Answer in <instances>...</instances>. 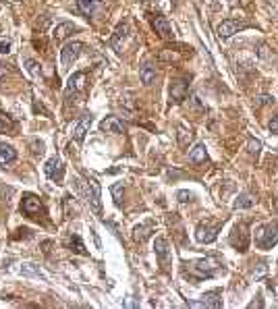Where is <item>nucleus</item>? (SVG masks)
<instances>
[{
  "label": "nucleus",
  "mask_w": 278,
  "mask_h": 309,
  "mask_svg": "<svg viewBox=\"0 0 278 309\" xmlns=\"http://www.w3.org/2000/svg\"><path fill=\"white\" fill-rule=\"evenodd\" d=\"M75 187L77 191L86 197V202L94 207L96 214H102V202H100V183L96 179H87V181H81V179H75Z\"/></svg>",
  "instance_id": "nucleus-1"
},
{
  "label": "nucleus",
  "mask_w": 278,
  "mask_h": 309,
  "mask_svg": "<svg viewBox=\"0 0 278 309\" xmlns=\"http://www.w3.org/2000/svg\"><path fill=\"white\" fill-rule=\"evenodd\" d=\"M278 243V222L261 224L256 230V245L260 249H272Z\"/></svg>",
  "instance_id": "nucleus-2"
},
{
  "label": "nucleus",
  "mask_w": 278,
  "mask_h": 309,
  "mask_svg": "<svg viewBox=\"0 0 278 309\" xmlns=\"http://www.w3.org/2000/svg\"><path fill=\"white\" fill-rule=\"evenodd\" d=\"M83 50V44L81 42H67L63 46V50H60V65H63V71H69L75 60L79 58V54Z\"/></svg>",
  "instance_id": "nucleus-3"
},
{
  "label": "nucleus",
  "mask_w": 278,
  "mask_h": 309,
  "mask_svg": "<svg viewBox=\"0 0 278 309\" xmlns=\"http://www.w3.org/2000/svg\"><path fill=\"white\" fill-rule=\"evenodd\" d=\"M218 270H220L218 261H214L210 258L197 259L195 264H191V272L195 274V276H199V278H212V276L218 274Z\"/></svg>",
  "instance_id": "nucleus-4"
},
{
  "label": "nucleus",
  "mask_w": 278,
  "mask_h": 309,
  "mask_svg": "<svg viewBox=\"0 0 278 309\" xmlns=\"http://www.w3.org/2000/svg\"><path fill=\"white\" fill-rule=\"evenodd\" d=\"M245 27H249V23L239 21V19H226L218 25V37L220 40H226V37L235 35L237 32H241V29H245Z\"/></svg>",
  "instance_id": "nucleus-5"
},
{
  "label": "nucleus",
  "mask_w": 278,
  "mask_h": 309,
  "mask_svg": "<svg viewBox=\"0 0 278 309\" xmlns=\"http://www.w3.org/2000/svg\"><path fill=\"white\" fill-rule=\"evenodd\" d=\"M218 230H220V224H208L202 222L195 230V239L197 243H214L216 237H218Z\"/></svg>",
  "instance_id": "nucleus-6"
},
{
  "label": "nucleus",
  "mask_w": 278,
  "mask_h": 309,
  "mask_svg": "<svg viewBox=\"0 0 278 309\" xmlns=\"http://www.w3.org/2000/svg\"><path fill=\"white\" fill-rule=\"evenodd\" d=\"M44 172H46V176H48L50 181H60V179H63V174H65L63 160H60L58 156H52L48 162H46Z\"/></svg>",
  "instance_id": "nucleus-7"
},
{
  "label": "nucleus",
  "mask_w": 278,
  "mask_h": 309,
  "mask_svg": "<svg viewBox=\"0 0 278 309\" xmlns=\"http://www.w3.org/2000/svg\"><path fill=\"white\" fill-rule=\"evenodd\" d=\"M91 120H94V117H91L89 112H86L79 120H77V125L73 127V139H75L77 143H83V139H86V133H87L89 127H91Z\"/></svg>",
  "instance_id": "nucleus-8"
},
{
  "label": "nucleus",
  "mask_w": 278,
  "mask_h": 309,
  "mask_svg": "<svg viewBox=\"0 0 278 309\" xmlns=\"http://www.w3.org/2000/svg\"><path fill=\"white\" fill-rule=\"evenodd\" d=\"M21 210L27 216H37L42 212V204L34 193H25V195H23V202H21Z\"/></svg>",
  "instance_id": "nucleus-9"
},
{
  "label": "nucleus",
  "mask_w": 278,
  "mask_h": 309,
  "mask_svg": "<svg viewBox=\"0 0 278 309\" xmlns=\"http://www.w3.org/2000/svg\"><path fill=\"white\" fill-rule=\"evenodd\" d=\"M100 131L104 133H117V135H122L127 131V127L122 125V120L117 119V117H106L102 122H100Z\"/></svg>",
  "instance_id": "nucleus-10"
},
{
  "label": "nucleus",
  "mask_w": 278,
  "mask_h": 309,
  "mask_svg": "<svg viewBox=\"0 0 278 309\" xmlns=\"http://www.w3.org/2000/svg\"><path fill=\"white\" fill-rule=\"evenodd\" d=\"M152 23H154V29H156V34H160V37H164V40H171V37L174 35L171 23H168L166 17H162V15H156Z\"/></svg>",
  "instance_id": "nucleus-11"
},
{
  "label": "nucleus",
  "mask_w": 278,
  "mask_h": 309,
  "mask_svg": "<svg viewBox=\"0 0 278 309\" xmlns=\"http://www.w3.org/2000/svg\"><path fill=\"white\" fill-rule=\"evenodd\" d=\"M83 87H86V73H75L69 77V83H67V96H75L79 94V91H83Z\"/></svg>",
  "instance_id": "nucleus-12"
},
{
  "label": "nucleus",
  "mask_w": 278,
  "mask_h": 309,
  "mask_svg": "<svg viewBox=\"0 0 278 309\" xmlns=\"http://www.w3.org/2000/svg\"><path fill=\"white\" fill-rule=\"evenodd\" d=\"M233 237H239V241H233V245L237 247L239 251H247V245H249V235H247V224H239L235 228ZM230 237V239H233Z\"/></svg>",
  "instance_id": "nucleus-13"
},
{
  "label": "nucleus",
  "mask_w": 278,
  "mask_h": 309,
  "mask_svg": "<svg viewBox=\"0 0 278 309\" xmlns=\"http://www.w3.org/2000/svg\"><path fill=\"white\" fill-rule=\"evenodd\" d=\"M17 160V150L11 143H0V166H9Z\"/></svg>",
  "instance_id": "nucleus-14"
},
{
  "label": "nucleus",
  "mask_w": 278,
  "mask_h": 309,
  "mask_svg": "<svg viewBox=\"0 0 278 309\" xmlns=\"http://www.w3.org/2000/svg\"><path fill=\"white\" fill-rule=\"evenodd\" d=\"M154 251H156V256H158V259H160V264H162V266H166V264H168V258H171V251H168V241H166V239L158 237V239H156V243H154Z\"/></svg>",
  "instance_id": "nucleus-15"
},
{
  "label": "nucleus",
  "mask_w": 278,
  "mask_h": 309,
  "mask_svg": "<svg viewBox=\"0 0 278 309\" xmlns=\"http://www.w3.org/2000/svg\"><path fill=\"white\" fill-rule=\"evenodd\" d=\"M187 89H189V81L187 79L174 81L173 87H171V98L174 100V102H181V100H185V96H187Z\"/></svg>",
  "instance_id": "nucleus-16"
},
{
  "label": "nucleus",
  "mask_w": 278,
  "mask_h": 309,
  "mask_svg": "<svg viewBox=\"0 0 278 309\" xmlns=\"http://www.w3.org/2000/svg\"><path fill=\"white\" fill-rule=\"evenodd\" d=\"M208 160V152H206V145L204 143H197L195 148L189 152V162L191 164H202V162Z\"/></svg>",
  "instance_id": "nucleus-17"
},
{
  "label": "nucleus",
  "mask_w": 278,
  "mask_h": 309,
  "mask_svg": "<svg viewBox=\"0 0 278 309\" xmlns=\"http://www.w3.org/2000/svg\"><path fill=\"white\" fill-rule=\"evenodd\" d=\"M152 230H154V224L152 222L139 224V226H135V230H133V239H135V241H139V243H143L145 239H150Z\"/></svg>",
  "instance_id": "nucleus-18"
},
{
  "label": "nucleus",
  "mask_w": 278,
  "mask_h": 309,
  "mask_svg": "<svg viewBox=\"0 0 278 309\" xmlns=\"http://www.w3.org/2000/svg\"><path fill=\"white\" fill-rule=\"evenodd\" d=\"M202 299H204V301H202L204 307H214V309H220V307H222L220 291H210V292H206Z\"/></svg>",
  "instance_id": "nucleus-19"
},
{
  "label": "nucleus",
  "mask_w": 278,
  "mask_h": 309,
  "mask_svg": "<svg viewBox=\"0 0 278 309\" xmlns=\"http://www.w3.org/2000/svg\"><path fill=\"white\" fill-rule=\"evenodd\" d=\"M73 32H77V27L73 25V23H60V25L54 29L52 35H54V40H56V42H63L65 37H67L69 34H73Z\"/></svg>",
  "instance_id": "nucleus-20"
},
{
  "label": "nucleus",
  "mask_w": 278,
  "mask_h": 309,
  "mask_svg": "<svg viewBox=\"0 0 278 309\" xmlns=\"http://www.w3.org/2000/svg\"><path fill=\"white\" fill-rule=\"evenodd\" d=\"M139 79H141L143 86H150V83L156 79V67L152 65H143L141 69H139Z\"/></svg>",
  "instance_id": "nucleus-21"
},
{
  "label": "nucleus",
  "mask_w": 278,
  "mask_h": 309,
  "mask_svg": "<svg viewBox=\"0 0 278 309\" xmlns=\"http://www.w3.org/2000/svg\"><path fill=\"white\" fill-rule=\"evenodd\" d=\"M102 2H106V0H77V6H79V11H81V13L91 15V13H94Z\"/></svg>",
  "instance_id": "nucleus-22"
},
{
  "label": "nucleus",
  "mask_w": 278,
  "mask_h": 309,
  "mask_svg": "<svg viewBox=\"0 0 278 309\" xmlns=\"http://www.w3.org/2000/svg\"><path fill=\"white\" fill-rule=\"evenodd\" d=\"M127 23H121V25L117 27V32H114V35H112V40H110V44H112V48L117 50V52H121V37L125 40V35H127Z\"/></svg>",
  "instance_id": "nucleus-23"
},
{
  "label": "nucleus",
  "mask_w": 278,
  "mask_h": 309,
  "mask_svg": "<svg viewBox=\"0 0 278 309\" xmlns=\"http://www.w3.org/2000/svg\"><path fill=\"white\" fill-rule=\"evenodd\" d=\"M69 245H71V249H73V251L81 253V256H87V251H86V247H83L79 235H73L71 239H69Z\"/></svg>",
  "instance_id": "nucleus-24"
},
{
  "label": "nucleus",
  "mask_w": 278,
  "mask_h": 309,
  "mask_svg": "<svg viewBox=\"0 0 278 309\" xmlns=\"http://www.w3.org/2000/svg\"><path fill=\"white\" fill-rule=\"evenodd\" d=\"M253 206V199L247 195V193H243V195H239L237 197V202H235V207L239 210V207H251Z\"/></svg>",
  "instance_id": "nucleus-25"
},
{
  "label": "nucleus",
  "mask_w": 278,
  "mask_h": 309,
  "mask_svg": "<svg viewBox=\"0 0 278 309\" xmlns=\"http://www.w3.org/2000/svg\"><path fill=\"white\" fill-rule=\"evenodd\" d=\"M25 67H27V71L32 73L34 77H40V73H42L40 63H35V60H32V58H25Z\"/></svg>",
  "instance_id": "nucleus-26"
},
{
  "label": "nucleus",
  "mask_w": 278,
  "mask_h": 309,
  "mask_svg": "<svg viewBox=\"0 0 278 309\" xmlns=\"http://www.w3.org/2000/svg\"><path fill=\"white\" fill-rule=\"evenodd\" d=\"M13 129V120L9 114H2L0 112V133H4V131H11Z\"/></svg>",
  "instance_id": "nucleus-27"
},
{
  "label": "nucleus",
  "mask_w": 278,
  "mask_h": 309,
  "mask_svg": "<svg viewBox=\"0 0 278 309\" xmlns=\"http://www.w3.org/2000/svg\"><path fill=\"white\" fill-rule=\"evenodd\" d=\"M112 195H114V202H117V206H121V202H122V197H121V193L125 191L122 189V183H117V185H112Z\"/></svg>",
  "instance_id": "nucleus-28"
},
{
  "label": "nucleus",
  "mask_w": 278,
  "mask_h": 309,
  "mask_svg": "<svg viewBox=\"0 0 278 309\" xmlns=\"http://www.w3.org/2000/svg\"><path fill=\"white\" fill-rule=\"evenodd\" d=\"M11 46H13V42L9 40V37H0V54H9Z\"/></svg>",
  "instance_id": "nucleus-29"
},
{
  "label": "nucleus",
  "mask_w": 278,
  "mask_h": 309,
  "mask_svg": "<svg viewBox=\"0 0 278 309\" xmlns=\"http://www.w3.org/2000/svg\"><path fill=\"white\" fill-rule=\"evenodd\" d=\"M176 199H179V202H189V199H191V193L189 191H179V193H176Z\"/></svg>",
  "instance_id": "nucleus-30"
},
{
  "label": "nucleus",
  "mask_w": 278,
  "mask_h": 309,
  "mask_svg": "<svg viewBox=\"0 0 278 309\" xmlns=\"http://www.w3.org/2000/svg\"><path fill=\"white\" fill-rule=\"evenodd\" d=\"M32 266H34V264H25L21 272H23V274H35V276H40V272H37L35 268H32Z\"/></svg>",
  "instance_id": "nucleus-31"
},
{
  "label": "nucleus",
  "mask_w": 278,
  "mask_h": 309,
  "mask_svg": "<svg viewBox=\"0 0 278 309\" xmlns=\"http://www.w3.org/2000/svg\"><path fill=\"white\" fill-rule=\"evenodd\" d=\"M272 102V98L270 96H260V98H256V106H264V104H270Z\"/></svg>",
  "instance_id": "nucleus-32"
},
{
  "label": "nucleus",
  "mask_w": 278,
  "mask_h": 309,
  "mask_svg": "<svg viewBox=\"0 0 278 309\" xmlns=\"http://www.w3.org/2000/svg\"><path fill=\"white\" fill-rule=\"evenodd\" d=\"M261 150V143L260 141H253V139H251V141H249V152L251 154H258Z\"/></svg>",
  "instance_id": "nucleus-33"
},
{
  "label": "nucleus",
  "mask_w": 278,
  "mask_h": 309,
  "mask_svg": "<svg viewBox=\"0 0 278 309\" xmlns=\"http://www.w3.org/2000/svg\"><path fill=\"white\" fill-rule=\"evenodd\" d=\"M268 127H270V131H272L274 135H278V117H274L272 120H270V125H268Z\"/></svg>",
  "instance_id": "nucleus-34"
},
{
  "label": "nucleus",
  "mask_w": 278,
  "mask_h": 309,
  "mask_svg": "<svg viewBox=\"0 0 278 309\" xmlns=\"http://www.w3.org/2000/svg\"><path fill=\"white\" fill-rule=\"evenodd\" d=\"M125 307H137V303H135V301H131V297L125 301Z\"/></svg>",
  "instance_id": "nucleus-35"
},
{
  "label": "nucleus",
  "mask_w": 278,
  "mask_h": 309,
  "mask_svg": "<svg viewBox=\"0 0 278 309\" xmlns=\"http://www.w3.org/2000/svg\"><path fill=\"white\" fill-rule=\"evenodd\" d=\"M0 199H2V187H0Z\"/></svg>",
  "instance_id": "nucleus-36"
}]
</instances>
